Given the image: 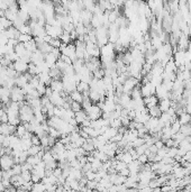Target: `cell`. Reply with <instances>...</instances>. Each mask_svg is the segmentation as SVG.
<instances>
[{
  "label": "cell",
  "instance_id": "6da1fadb",
  "mask_svg": "<svg viewBox=\"0 0 191 192\" xmlns=\"http://www.w3.org/2000/svg\"><path fill=\"white\" fill-rule=\"evenodd\" d=\"M14 164H15V160L12 155H10V154H3V155H1L0 166H1V170L2 171L10 170L11 167L14 166Z\"/></svg>",
  "mask_w": 191,
  "mask_h": 192
},
{
  "label": "cell",
  "instance_id": "7a4b0ae2",
  "mask_svg": "<svg viewBox=\"0 0 191 192\" xmlns=\"http://www.w3.org/2000/svg\"><path fill=\"white\" fill-rule=\"evenodd\" d=\"M140 82V81L138 80L137 78H135V76H128V78L126 79V81L123 83V91L125 92V93L130 95L132 90L134 89L136 86H138Z\"/></svg>",
  "mask_w": 191,
  "mask_h": 192
},
{
  "label": "cell",
  "instance_id": "3957f363",
  "mask_svg": "<svg viewBox=\"0 0 191 192\" xmlns=\"http://www.w3.org/2000/svg\"><path fill=\"white\" fill-rule=\"evenodd\" d=\"M87 115H88V118H89V119L96 120L102 116V110H101V108L97 105V103H92V106L87 110Z\"/></svg>",
  "mask_w": 191,
  "mask_h": 192
},
{
  "label": "cell",
  "instance_id": "277c9868",
  "mask_svg": "<svg viewBox=\"0 0 191 192\" xmlns=\"http://www.w3.org/2000/svg\"><path fill=\"white\" fill-rule=\"evenodd\" d=\"M155 91H156V86L152 83L151 81L145 84H142V86H140V93H142V97L143 98L155 95Z\"/></svg>",
  "mask_w": 191,
  "mask_h": 192
},
{
  "label": "cell",
  "instance_id": "5b68a950",
  "mask_svg": "<svg viewBox=\"0 0 191 192\" xmlns=\"http://www.w3.org/2000/svg\"><path fill=\"white\" fill-rule=\"evenodd\" d=\"M14 69L16 70V71L19 73V74L26 73L28 71V63L24 61V60L18 59L17 61L14 62Z\"/></svg>",
  "mask_w": 191,
  "mask_h": 192
},
{
  "label": "cell",
  "instance_id": "8992f818",
  "mask_svg": "<svg viewBox=\"0 0 191 192\" xmlns=\"http://www.w3.org/2000/svg\"><path fill=\"white\" fill-rule=\"evenodd\" d=\"M143 99H144V103H145V106L147 108H151V107H154L156 105H159V98L155 95H152L149 97H145Z\"/></svg>",
  "mask_w": 191,
  "mask_h": 192
},
{
  "label": "cell",
  "instance_id": "52a82bcc",
  "mask_svg": "<svg viewBox=\"0 0 191 192\" xmlns=\"http://www.w3.org/2000/svg\"><path fill=\"white\" fill-rule=\"evenodd\" d=\"M169 95H170V91L164 88V86L161 84V86H156V91H155V96L159 98V100L161 99H164V98H169Z\"/></svg>",
  "mask_w": 191,
  "mask_h": 192
},
{
  "label": "cell",
  "instance_id": "ba28073f",
  "mask_svg": "<svg viewBox=\"0 0 191 192\" xmlns=\"http://www.w3.org/2000/svg\"><path fill=\"white\" fill-rule=\"evenodd\" d=\"M44 60H45V62H46V64H47L48 66H50V69H52V67H55L56 61H57L59 59H57V57H56L54 54L47 53V54H45Z\"/></svg>",
  "mask_w": 191,
  "mask_h": 192
},
{
  "label": "cell",
  "instance_id": "9c48e42d",
  "mask_svg": "<svg viewBox=\"0 0 191 192\" xmlns=\"http://www.w3.org/2000/svg\"><path fill=\"white\" fill-rule=\"evenodd\" d=\"M76 90L80 91L81 93H83V96H89L90 86H89V83L84 82V81H80V82L76 84Z\"/></svg>",
  "mask_w": 191,
  "mask_h": 192
},
{
  "label": "cell",
  "instance_id": "30bf717a",
  "mask_svg": "<svg viewBox=\"0 0 191 192\" xmlns=\"http://www.w3.org/2000/svg\"><path fill=\"white\" fill-rule=\"evenodd\" d=\"M159 108L161 109V111L162 112H165L169 110V108L171 107V100L169 99V98H164V99H161L159 100Z\"/></svg>",
  "mask_w": 191,
  "mask_h": 192
},
{
  "label": "cell",
  "instance_id": "8fae6325",
  "mask_svg": "<svg viewBox=\"0 0 191 192\" xmlns=\"http://www.w3.org/2000/svg\"><path fill=\"white\" fill-rule=\"evenodd\" d=\"M51 89L53 90V92H61L63 91V82H62V80H55V79H53L52 80V82H51L50 84Z\"/></svg>",
  "mask_w": 191,
  "mask_h": 192
},
{
  "label": "cell",
  "instance_id": "7c38bea8",
  "mask_svg": "<svg viewBox=\"0 0 191 192\" xmlns=\"http://www.w3.org/2000/svg\"><path fill=\"white\" fill-rule=\"evenodd\" d=\"M127 167L129 169V171L132 173H138L140 171V167H142V164L138 160H133L129 164H127Z\"/></svg>",
  "mask_w": 191,
  "mask_h": 192
},
{
  "label": "cell",
  "instance_id": "4fadbf2b",
  "mask_svg": "<svg viewBox=\"0 0 191 192\" xmlns=\"http://www.w3.org/2000/svg\"><path fill=\"white\" fill-rule=\"evenodd\" d=\"M38 78H39V81L41 82H43V83L45 84V86H50L51 82H52V76L50 75V73L48 72H42L38 74Z\"/></svg>",
  "mask_w": 191,
  "mask_h": 192
},
{
  "label": "cell",
  "instance_id": "5bb4252c",
  "mask_svg": "<svg viewBox=\"0 0 191 192\" xmlns=\"http://www.w3.org/2000/svg\"><path fill=\"white\" fill-rule=\"evenodd\" d=\"M117 133H118V129H117V128L109 126V127H108V128L106 129V130H105V133L102 134V135H104L105 138H106L107 140H110V139H111L112 137L115 136V135H116Z\"/></svg>",
  "mask_w": 191,
  "mask_h": 192
},
{
  "label": "cell",
  "instance_id": "9a60e30c",
  "mask_svg": "<svg viewBox=\"0 0 191 192\" xmlns=\"http://www.w3.org/2000/svg\"><path fill=\"white\" fill-rule=\"evenodd\" d=\"M74 118H76V120L78 121L79 125H80V124H81L84 119H87V118H88L87 111H86V110H83V109H81V110H78V111H76V114H74Z\"/></svg>",
  "mask_w": 191,
  "mask_h": 192
},
{
  "label": "cell",
  "instance_id": "2e32d148",
  "mask_svg": "<svg viewBox=\"0 0 191 192\" xmlns=\"http://www.w3.org/2000/svg\"><path fill=\"white\" fill-rule=\"evenodd\" d=\"M70 98L72 99V101H76V102L81 103L83 101V93H81L78 90H74L70 93Z\"/></svg>",
  "mask_w": 191,
  "mask_h": 192
},
{
  "label": "cell",
  "instance_id": "e0dca14e",
  "mask_svg": "<svg viewBox=\"0 0 191 192\" xmlns=\"http://www.w3.org/2000/svg\"><path fill=\"white\" fill-rule=\"evenodd\" d=\"M178 119H179L180 124L181 125H185V124H189L191 120V115L188 114L187 111L182 112L181 115H179V117H178Z\"/></svg>",
  "mask_w": 191,
  "mask_h": 192
},
{
  "label": "cell",
  "instance_id": "ac0fdd59",
  "mask_svg": "<svg viewBox=\"0 0 191 192\" xmlns=\"http://www.w3.org/2000/svg\"><path fill=\"white\" fill-rule=\"evenodd\" d=\"M38 50L41 51L42 53L47 54V53H51V52H52V50H53V46H52L51 44H48V43L44 42L42 45H39V46H38Z\"/></svg>",
  "mask_w": 191,
  "mask_h": 192
},
{
  "label": "cell",
  "instance_id": "d6986e66",
  "mask_svg": "<svg viewBox=\"0 0 191 192\" xmlns=\"http://www.w3.org/2000/svg\"><path fill=\"white\" fill-rule=\"evenodd\" d=\"M26 48H25V45H24V43H18V44L15 46V52H16L17 54H18V56H19V59L22 57L24 54L26 53Z\"/></svg>",
  "mask_w": 191,
  "mask_h": 192
},
{
  "label": "cell",
  "instance_id": "ffe728a7",
  "mask_svg": "<svg viewBox=\"0 0 191 192\" xmlns=\"http://www.w3.org/2000/svg\"><path fill=\"white\" fill-rule=\"evenodd\" d=\"M24 45H25V48L27 51H31V52H35V51L37 50V44L36 42H35V39H31V41H28V42L24 43Z\"/></svg>",
  "mask_w": 191,
  "mask_h": 192
},
{
  "label": "cell",
  "instance_id": "44dd1931",
  "mask_svg": "<svg viewBox=\"0 0 191 192\" xmlns=\"http://www.w3.org/2000/svg\"><path fill=\"white\" fill-rule=\"evenodd\" d=\"M149 116H151V117H159V118H160L162 111H161V109L159 108V106L156 105V106L149 108Z\"/></svg>",
  "mask_w": 191,
  "mask_h": 192
},
{
  "label": "cell",
  "instance_id": "7402d4cb",
  "mask_svg": "<svg viewBox=\"0 0 191 192\" xmlns=\"http://www.w3.org/2000/svg\"><path fill=\"white\" fill-rule=\"evenodd\" d=\"M42 148H43L42 145H32L31 147L27 150L28 155H37V153H38Z\"/></svg>",
  "mask_w": 191,
  "mask_h": 192
},
{
  "label": "cell",
  "instance_id": "603a6c76",
  "mask_svg": "<svg viewBox=\"0 0 191 192\" xmlns=\"http://www.w3.org/2000/svg\"><path fill=\"white\" fill-rule=\"evenodd\" d=\"M123 61H124V63L126 64V65H129V64L134 61V57H133L132 53H130L129 51L128 52H125V53L123 54Z\"/></svg>",
  "mask_w": 191,
  "mask_h": 192
},
{
  "label": "cell",
  "instance_id": "cb8c5ba5",
  "mask_svg": "<svg viewBox=\"0 0 191 192\" xmlns=\"http://www.w3.org/2000/svg\"><path fill=\"white\" fill-rule=\"evenodd\" d=\"M45 184L43 183L42 181H39V182H36V183H33V188H32V191H39V192H42V191H45Z\"/></svg>",
  "mask_w": 191,
  "mask_h": 192
},
{
  "label": "cell",
  "instance_id": "d4e9b609",
  "mask_svg": "<svg viewBox=\"0 0 191 192\" xmlns=\"http://www.w3.org/2000/svg\"><path fill=\"white\" fill-rule=\"evenodd\" d=\"M101 166H102V162H101L100 160L95 159L91 162V170L95 171V172H97L99 169H101Z\"/></svg>",
  "mask_w": 191,
  "mask_h": 192
},
{
  "label": "cell",
  "instance_id": "484cf974",
  "mask_svg": "<svg viewBox=\"0 0 191 192\" xmlns=\"http://www.w3.org/2000/svg\"><path fill=\"white\" fill-rule=\"evenodd\" d=\"M179 147L183 148L184 150H191V142H189L188 139L184 138L183 140H181V142L179 143Z\"/></svg>",
  "mask_w": 191,
  "mask_h": 192
},
{
  "label": "cell",
  "instance_id": "4316f807",
  "mask_svg": "<svg viewBox=\"0 0 191 192\" xmlns=\"http://www.w3.org/2000/svg\"><path fill=\"white\" fill-rule=\"evenodd\" d=\"M33 38L34 37L32 36V34H19V36H18L17 39H18V42H20V43H26Z\"/></svg>",
  "mask_w": 191,
  "mask_h": 192
},
{
  "label": "cell",
  "instance_id": "83f0119b",
  "mask_svg": "<svg viewBox=\"0 0 191 192\" xmlns=\"http://www.w3.org/2000/svg\"><path fill=\"white\" fill-rule=\"evenodd\" d=\"M60 39H61V42L63 43H66V44H69V43H71V35L69 32H65L63 31V33H62V35L60 36Z\"/></svg>",
  "mask_w": 191,
  "mask_h": 192
},
{
  "label": "cell",
  "instance_id": "f1b7e54d",
  "mask_svg": "<svg viewBox=\"0 0 191 192\" xmlns=\"http://www.w3.org/2000/svg\"><path fill=\"white\" fill-rule=\"evenodd\" d=\"M180 128H181V124H180L179 119H175L173 123H171V131H172V134H177L178 131H180Z\"/></svg>",
  "mask_w": 191,
  "mask_h": 192
},
{
  "label": "cell",
  "instance_id": "f546056e",
  "mask_svg": "<svg viewBox=\"0 0 191 192\" xmlns=\"http://www.w3.org/2000/svg\"><path fill=\"white\" fill-rule=\"evenodd\" d=\"M92 74H93V78H96V79H102L105 76V69L102 66L99 67V69H97L96 71H93Z\"/></svg>",
  "mask_w": 191,
  "mask_h": 192
},
{
  "label": "cell",
  "instance_id": "4dcf8cb0",
  "mask_svg": "<svg viewBox=\"0 0 191 192\" xmlns=\"http://www.w3.org/2000/svg\"><path fill=\"white\" fill-rule=\"evenodd\" d=\"M26 131H27V129L25 128V126L22 125V124H19V125L16 127V133H15V134H16L18 137H20V138H22V135H24Z\"/></svg>",
  "mask_w": 191,
  "mask_h": 192
},
{
  "label": "cell",
  "instance_id": "1f68e13d",
  "mask_svg": "<svg viewBox=\"0 0 191 192\" xmlns=\"http://www.w3.org/2000/svg\"><path fill=\"white\" fill-rule=\"evenodd\" d=\"M48 135L56 139L61 137V133H60L59 129H56V128H54V127H51V126H50V129H48Z\"/></svg>",
  "mask_w": 191,
  "mask_h": 192
},
{
  "label": "cell",
  "instance_id": "d6a6232c",
  "mask_svg": "<svg viewBox=\"0 0 191 192\" xmlns=\"http://www.w3.org/2000/svg\"><path fill=\"white\" fill-rule=\"evenodd\" d=\"M180 131L182 134H184L185 136H189L191 135V126L190 124H185V125H181V128H180Z\"/></svg>",
  "mask_w": 191,
  "mask_h": 192
},
{
  "label": "cell",
  "instance_id": "836d02e7",
  "mask_svg": "<svg viewBox=\"0 0 191 192\" xmlns=\"http://www.w3.org/2000/svg\"><path fill=\"white\" fill-rule=\"evenodd\" d=\"M130 144H132V147L136 148V147H138V146H140V145L145 144V139H144L143 137H137V138L135 139V140H133Z\"/></svg>",
  "mask_w": 191,
  "mask_h": 192
},
{
  "label": "cell",
  "instance_id": "e575fe53",
  "mask_svg": "<svg viewBox=\"0 0 191 192\" xmlns=\"http://www.w3.org/2000/svg\"><path fill=\"white\" fill-rule=\"evenodd\" d=\"M46 86H45V84L43 83V82H41V81H39L38 86H37L36 88H35V89L37 90V92L39 93V96H41V97L45 95V90H46Z\"/></svg>",
  "mask_w": 191,
  "mask_h": 192
},
{
  "label": "cell",
  "instance_id": "d590c367",
  "mask_svg": "<svg viewBox=\"0 0 191 192\" xmlns=\"http://www.w3.org/2000/svg\"><path fill=\"white\" fill-rule=\"evenodd\" d=\"M83 175L87 178V180H96L97 172H95V171H92V170H89V171H87V172L84 173Z\"/></svg>",
  "mask_w": 191,
  "mask_h": 192
},
{
  "label": "cell",
  "instance_id": "8d00e7d4",
  "mask_svg": "<svg viewBox=\"0 0 191 192\" xmlns=\"http://www.w3.org/2000/svg\"><path fill=\"white\" fill-rule=\"evenodd\" d=\"M48 134H45V135H43L42 137H41V145H42V147H50L48 146Z\"/></svg>",
  "mask_w": 191,
  "mask_h": 192
},
{
  "label": "cell",
  "instance_id": "74e56055",
  "mask_svg": "<svg viewBox=\"0 0 191 192\" xmlns=\"http://www.w3.org/2000/svg\"><path fill=\"white\" fill-rule=\"evenodd\" d=\"M168 150H169V147H166L165 145H164L162 148H159V150H157L156 155H159L161 159H163V157H164V156H166V154H168Z\"/></svg>",
  "mask_w": 191,
  "mask_h": 192
},
{
  "label": "cell",
  "instance_id": "f35d334b",
  "mask_svg": "<svg viewBox=\"0 0 191 192\" xmlns=\"http://www.w3.org/2000/svg\"><path fill=\"white\" fill-rule=\"evenodd\" d=\"M20 175L22 176V179L25 180V182L32 181V171H22Z\"/></svg>",
  "mask_w": 191,
  "mask_h": 192
},
{
  "label": "cell",
  "instance_id": "ab89813d",
  "mask_svg": "<svg viewBox=\"0 0 191 192\" xmlns=\"http://www.w3.org/2000/svg\"><path fill=\"white\" fill-rule=\"evenodd\" d=\"M178 154V147L177 146H173V147H169L168 150V154H166V156H169V157H173Z\"/></svg>",
  "mask_w": 191,
  "mask_h": 192
},
{
  "label": "cell",
  "instance_id": "60d3db41",
  "mask_svg": "<svg viewBox=\"0 0 191 192\" xmlns=\"http://www.w3.org/2000/svg\"><path fill=\"white\" fill-rule=\"evenodd\" d=\"M64 110L65 109L63 108V107H54V116H57V117L62 118Z\"/></svg>",
  "mask_w": 191,
  "mask_h": 192
},
{
  "label": "cell",
  "instance_id": "b9f144b4",
  "mask_svg": "<svg viewBox=\"0 0 191 192\" xmlns=\"http://www.w3.org/2000/svg\"><path fill=\"white\" fill-rule=\"evenodd\" d=\"M11 170H12L14 174H22V164H19V163H15L14 166L11 167Z\"/></svg>",
  "mask_w": 191,
  "mask_h": 192
},
{
  "label": "cell",
  "instance_id": "7bdbcfd3",
  "mask_svg": "<svg viewBox=\"0 0 191 192\" xmlns=\"http://www.w3.org/2000/svg\"><path fill=\"white\" fill-rule=\"evenodd\" d=\"M71 109H72L74 112L78 111V110H81V109H82L81 103L76 102V101H72V102H71Z\"/></svg>",
  "mask_w": 191,
  "mask_h": 192
},
{
  "label": "cell",
  "instance_id": "ee69618b",
  "mask_svg": "<svg viewBox=\"0 0 191 192\" xmlns=\"http://www.w3.org/2000/svg\"><path fill=\"white\" fill-rule=\"evenodd\" d=\"M61 39L60 38H52L51 39L50 44L53 46V47H56V48H60V46H61Z\"/></svg>",
  "mask_w": 191,
  "mask_h": 192
},
{
  "label": "cell",
  "instance_id": "f6af8a7d",
  "mask_svg": "<svg viewBox=\"0 0 191 192\" xmlns=\"http://www.w3.org/2000/svg\"><path fill=\"white\" fill-rule=\"evenodd\" d=\"M138 161L140 162V164L143 165V164H145V163H147V162H149V156L146 155L145 153L144 154H140V156H138Z\"/></svg>",
  "mask_w": 191,
  "mask_h": 192
},
{
  "label": "cell",
  "instance_id": "bcb514c9",
  "mask_svg": "<svg viewBox=\"0 0 191 192\" xmlns=\"http://www.w3.org/2000/svg\"><path fill=\"white\" fill-rule=\"evenodd\" d=\"M32 143H33V145H41V137L33 134V136H32Z\"/></svg>",
  "mask_w": 191,
  "mask_h": 192
},
{
  "label": "cell",
  "instance_id": "7dc6e473",
  "mask_svg": "<svg viewBox=\"0 0 191 192\" xmlns=\"http://www.w3.org/2000/svg\"><path fill=\"white\" fill-rule=\"evenodd\" d=\"M42 181V178L38 175V174H35V173H32V182L33 183H36V182Z\"/></svg>",
  "mask_w": 191,
  "mask_h": 192
},
{
  "label": "cell",
  "instance_id": "c3c4849f",
  "mask_svg": "<svg viewBox=\"0 0 191 192\" xmlns=\"http://www.w3.org/2000/svg\"><path fill=\"white\" fill-rule=\"evenodd\" d=\"M119 174H121V175H124V176H129V174H130V171H129V169L128 167H124L123 170H120L119 171Z\"/></svg>",
  "mask_w": 191,
  "mask_h": 192
},
{
  "label": "cell",
  "instance_id": "681fc988",
  "mask_svg": "<svg viewBox=\"0 0 191 192\" xmlns=\"http://www.w3.org/2000/svg\"><path fill=\"white\" fill-rule=\"evenodd\" d=\"M0 121H1V123H8V114L6 111L3 112L2 116L0 117Z\"/></svg>",
  "mask_w": 191,
  "mask_h": 192
},
{
  "label": "cell",
  "instance_id": "f907efd6",
  "mask_svg": "<svg viewBox=\"0 0 191 192\" xmlns=\"http://www.w3.org/2000/svg\"><path fill=\"white\" fill-rule=\"evenodd\" d=\"M52 93H53V90L51 89L50 86H46V90H45V95L44 96H46V97L50 98L51 96H52Z\"/></svg>",
  "mask_w": 191,
  "mask_h": 192
},
{
  "label": "cell",
  "instance_id": "816d5d0a",
  "mask_svg": "<svg viewBox=\"0 0 191 192\" xmlns=\"http://www.w3.org/2000/svg\"><path fill=\"white\" fill-rule=\"evenodd\" d=\"M184 109H185V111L188 112V114L191 115V101H188V102H187V105H185Z\"/></svg>",
  "mask_w": 191,
  "mask_h": 192
},
{
  "label": "cell",
  "instance_id": "f5cc1de1",
  "mask_svg": "<svg viewBox=\"0 0 191 192\" xmlns=\"http://www.w3.org/2000/svg\"><path fill=\"white\" fill-rule=\"evenodd\" d=\"M189 38L191 39V26H190V32H189Z\"/></svg>",
  "mask_w": 191,
  "mask_h": 192
},
{
  "label": "cell",
  "instance_id": "db71d44e",
  "mask_svg": "<svg viewBox=\"0 0 191 192\" xmlns=\"http://www.w3.org/2000/svg\"><path fill=\"white\" fill-rule=\"evenodd\" d=\"M189 124H190V126H191V120H190V123H189Z\"/></svg>",
  "mask_w": 191,
  "mask_h": 192
}]
</instances>
